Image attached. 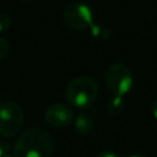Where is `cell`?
Listing matches in <instances>:
<instances>
[{
  "mask_svg": "<svg viewBox=\"0 0 157 157\" xmlns=\"http://www.w3.org/2000/svg\"><path fill=\"white\" fill-rule=\"evenodd\" d=\"M93 119L92 117L86 113V112H82L80 113L76 118H74V126H75V130L77 134L85 136V135H90L93 130Z\"/></svg>",
  "mask_w": 157,
  "mask_h": 157,
  "instance_id": "7",
  "label": "cell"
},
{
  "mask_svg": "<svg viewBox=\"0 0 157 157\" xmlns=\"http://www.w3.org/2000/svg\"><path fill=\"white\" fill-rule=\"evenodd\" d=\"M90 31H91L92 36L98 40H105L109 37V29L102 23L93 22V25L90 27Z\"/></svg>",
  "mask_w": 157,
  "mask_h": 157,
  "instance_id": "9",
  "label": "cell"
},
{
  "mask_svg": "<svg viewBox=\"0 0 157 157\" xmlns=\"http://www.w3.org/2000/svg\"><path fill=\"white\" fill-rule=\"evenodd\" d=\"M9 50H10V45H9L7 40L0 36V60L4 59L9 54Z\"/></svg>",
  "mask_w": 157,
  "mask_h": 157,
  "instance_id": "11",
  "label": "cell"
},
{
  "mask_svg": "<svg viewBox=\"0 0 157 157\" xmlns=\"http://www.w3.org/2000/svg\"><path fill=\"white\" fill-rule=\"evenodd\" d=\"M151 113H152L153 118L157 120V98H155L152 104H151Z\"/></svg>",
  "mask_w": 157,
  "mask_h": 157,
  "instance_id": "14",
  "label": "cell"
},
{
  "mask_svg": "<svg viewBox=\"0 0 157 157\" xmlns=\"http://www.w3.org/2000/svg\"><path fill=\"white\" fill-rule=\"evenodd\" d=\"M44 120L53 128H66L74 121V110L69 104L53 103L47 108Z\"/></svg>",
  "mask_w": 157,
  "mask_h": 157,
  "instance_id": "6",
  "label": "cell"
},
{
  "mask_svg": "<svg viewBox=\"0 0 157 157\" xmlns=\"http://www.w3.org/2000/svg\"><path fill=\"white\" fill-rule=\"evenodd\" d=\"M124 109V101L123 97L113 96L107 104V110L110 115H119Z\"/></svg>",
  "mask_w": 157,
  "mask_h": 157,
  "instance_id": "8",
  "label": "cell"
},
{
  "mask_svg": "<svg viewBox=\"0 0 157 157\" xmlns=\"http://www.w3.org/2000/svg\"><path fill=\"white\" fill-rule=\"evenodd\" d=\"M65 96L72 107L85 109L96 102L98 97V85L90 76H78L66 85Z\"/></svg>",
  "mask_w": 157,
  "mask_h": 157,
  "instance_id": "2",
  "label": "cell"
},
{
  "mask_svg": "<svg viewBox=\"0 0 157 157\" xmlns=\"http://www.w3.org/2000/svg\"><path fill=\"white\" fill-rule=\"evenodd\" d=\"M20 1H22V2H31L32 0H20Z\"/></svg>",
  "mask_w": 157,
  "mask_h": 157,
  "instance_id": "16",
  "label": "cell"
},
{
  "mask_svg": "<svg viewBox=\"0 0 157 157\" xmlns=\"http://www.w3.org/2000/svg\"><path fill=\"white\" fill-rule=\"evenodd\" d=\"M129 157H147L145 155H139V153H135V155H130Z\"/></svg>",
  "mask_w": 157,
  "mask_h": 157,
  "instance_id": "15",
  "label": "cell"
},
{
  "mask_svg": "<svg viewBox=\"0 0 157 157\" xmlns=\"http://www.w3.org/2000/svg\"><path fill=\"white\" fill-rule=\"evenodd\" d=\"M5 157H15V156H13V155H10V153H9V155H6Z\"/></svg>",
  "mask_w": 157,
  "mask_h": 157,
  "instance_id": "17",
  "label": "cell"
},
{
  "mask_svg": "<svg viewBox=\"0 0 157 157\" xmlns=\"http://www.w3.org/2000/svg\"><path fill=\"white\" fill-rule=\"evenodd\" d=\"M63 20L67 27L75 31L90 29L93 25V12L87 4L75 1L65 6L63 11Z\"/></svg>",
  "mask_w": 157,
  "mask_h": 157,
  "instance_id": "5",
  "label": "cell"
},
{
  "mask_svg": "<svg viewBox=\"0 0 157 157\" xmlns=\"http://www.w3.org/2000/svg\"><path fill=\"white\" fill-rule=\"evenodd\" d=\"M10 152V144L6 140L0 139V157H5Z\"/></svg>",
  "mask_w": 157,
  "mask_h": 157,
  "instance_id": "12",
  "label": "cell"
},
{
  "mask_svg": "<svg viewBox=\"0 0 157 157\" xmlns=\"http://www.w3.org/2000/svg\"><path fill=\"white\" fill-rule=\"evenodd\" d=\"M11 26V17L5 13V12H0V34L6 32Z\"/></svg>",
  "mask_w": 157,
  "mask_h": 157,
  "instance_id": "10",
  "label": "cell"
},
{
  "mask_svg": "<svg viewBox=\"0 0 157 157\" xmlns=\"http://www.w3.org/2000/svg\"><path fill=\"white\" fill-rule=\"evenodd\" d=\"M53 135L43 128H29L13 144L15 157H50L54 150Z\"/></svg>",
  "mask_w": 157,
  "mask_h": 157,
  "instance_id": "1",
  "label": "cell"
},
{
  "mask_svg": "<svg viewBox=\"0 0 157 157\" xmlns=\"http://www.w3.org/2000/svg\"><path fill=\"white\" fill-rule=\"evenodd\" d=\"M105 83L114 96L124 97L134 86V76L126 65L114 63L110 64L105 71Z\"/></svg>",
  "mask_w": 157,
  "mask_h": 157,
  "instance_id": "4",
  "label": "cell"
},
{
  "mask_svg": "<svg viewBox=\"0 0 157 157\" xmlns=\"http://www.w3.org/2000/svg\"><path fill=\"white\" fill-rule=\"evenodd\" d=\"M25 123V114L22 108L12 102L5 101L0 103V135L6 139L16 136Z\"/></svg>",
  "mask_w": 157,
  "mask_h": 157,
  "instance_id": "3",
  "label": "cell"
},
{
  "mask_svg": "<svg viewBox=\"0 0 157 157\" xmlns=\"http://www.w3.org/2000/svg\"><path fill=\"white\" fill-rule=\"evenodd\" d=\"M94 157H120V156L113 151H102V152L97 153Z\"/></svg>",
  "mask_w": 157,
  "mask_h": 157,
  "instance_id": "13",
  "label": "cell"
}]
</instances>
